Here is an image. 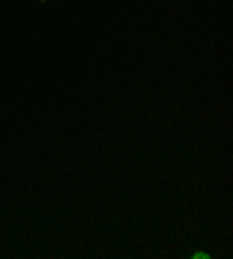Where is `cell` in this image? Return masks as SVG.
<instances>
[{"mask_svg": "<svg viewBox=\"0 0 233 259\" xmlns=\"http://www.w3.org/2000/svg\"><path fill=\"white\" fill-rule=\"evenodd\" d=\"M194 259H208V254L205 252H194Z\"/></svg>", "mask_w": 233, "mask_h": 259, "instance_id": "6da1fadb", "label": "cell"}]
</instances>
